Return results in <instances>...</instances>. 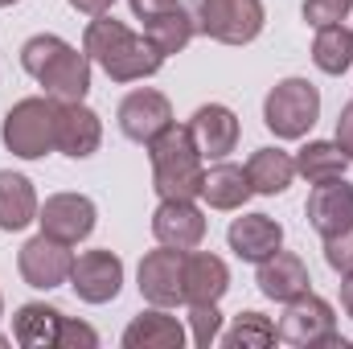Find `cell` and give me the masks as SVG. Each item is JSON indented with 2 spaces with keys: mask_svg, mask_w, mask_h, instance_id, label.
<instances>
[{
  "mask_svg": "<svg viewBox=\"0 0 353 349\" xmlns=\"http://www.w3.org/2000/svg\"><path fill=\"white\" fill-rule=\"evenodd\" d=\"M83 50H87L90 62H99L103 66V74L107 79H115V83H136V79H148V74H157L161 70V62H165V54L148 41V37H140V33H132L123 21H115V17H94L87 25V37H83Z\"/></svg>",
  "mask_w": 353,
  "mask_h": 349,
  "instance_id": "obj_1",
  "label": "cell"
},
{
  "mask_svg": "<svg viewBox=\"0 0 353 349\" xmlns=\"http://www.w3.org/2000/svg\"><path fill=\"white\" fill-rule=\"evenodd\" d=\"M21 66L46 87L50 99H66L79 103L90 90V58L79 54L74 46H66L54 33H37L21 46Z\"/></svg>",
  "mask_w": 353,
  "mask_h": 349,
  "instance_id": "obj_2",
  "label": "cell"
},
{
  "mask_svg": "<svg viewBox=\"0 0 353 349\" xmlns=\"http://www.w3.org/2000/svg\"><path fill=\"white\" fill-rule=\"evenodd\" d=\"M152 185L161 193V201H193L201 197V152L193 144V132L189 128H165L152 144Z\"/></svg>",
  "mask_w": 353,
  "mask_h": 349,
  "instance_id": "obj_3",
  "label": "cell"
},
{
  "mask_svg": "<svg viewBox=\"0 0 353 349\" xmlns=\"http://www.w3.org/2000/svg\"><path fill=\"white\" fill-rule=\"evenodd\" d=\"M321 115V90L308 79H283L263 99V123L279 140H300Z\"/></svg>",
  "mask_w": 353,
  "mask_h": 349,
  "instance_id": "obj_4",
  "label": "cell"
},
{
  "mask_svg": "<svg viewBox=\"0 0 353 349\" xmlns=\"http://www.w3.org/2000/svg\"><path fill=\"white\" fill-rule=\"evenodd\" d=\"M263 0H197L193 4V25L222 41V46H247L263 33Z\"/></svg>",
  "mask_w": 353,
  "mask_h": 349,
  "instance_id": "obj_5",
  "label": "cell"
},
{
  "mask_svg": "<svg viewBox=\"0 0 353 349\" xmlns=\"http://www.w3.org/2000/svg\"><path fill=\"white\" fill-rule=\"evenodd\" d=\"M4 148L21 161H37L54 148V99H21L4 115Z\"/></svg>",
  "mask_w": 353,
  "mask_h": 349,
  "instance_id": "obj_6",
  "label": "cell"
},
{
  "mask_svg": "<svg viewBox=\"0 0 353 349\" xmlns=\"http://www.w3.org/2000/svg\"><path fill=\"white\" fill-rule=\"evenodd\" d=\"M279 341L288 346H300V349H316V346H345V337L337 333V321H333V308L329 300L304 292L296 300H288L279 325H275Z\"/></svg>",
  "mask_w": 353,
  "mask_h": 349,
  "instance_id": "obj_7",
  "label": "cell"
},
{
  "mask_svg": "<svg viewBox=\"0 0 353 349\" xmlns=\"http://www.w3.org/2000/svg\"><path fill=\"white\" fill-rule=\"evenodd\" d=\"M99 144H103V123L87 103L54 99V148L74 161H87L90 152H99Z\"/></svg>",
  "mask_w": 353,
  "mask_h": 349,
  "instance_id": "obj_8",
  "label": "cell"
},
{
  "mask_svg": "<svg viewBox=\"0 0 353 349\" xmlns=\"http://www.w3.org/2000/svg\"><path fill=\"white\" fill-rule=\"evenodd\" d=\"M17 267H21V275H25L29 288L50 292V288H58V283L70 279L74 255H70V243H58V239H50V235H37V239H29V243L21 247Z\"/></svg>",
  "mask_w": 353,
  "mask_h": 349,
  "instance_id": "obj_9",
  "label": "cell"
},
{
  "mask_svg": "<svg viewBox=\"0 0 353 349\" xmlns=\"http://www.w3.org/2000/svg\"><path fill=\"white\" fill-rule=\"evenodd\" d=\"M37 222H41V235L74 247L94 230V201L83 197V193H54L37 210Z\"/></svg>",
  "mask_w": 353,
  "mask_h": 349,
  "instance_id": "obj_10",
  "label": "cell"
},
{
  "mask_svg": "<svg viewBox=\"0 0 353 349\" xmlns=\"http://www.w3.org/2000/svg\"><path fill=\"white\" fill-rule=\"evenodd\" d=\"M70 288L87 304L115 300L119 288H123V263H119V255H111V251H87V255H79L74 267H70Z\"/></svg>",
  "mask_w": 353,
  "mask_h": 349,
  "instance_id": "obj_11",
  "label": "cell"
},
{
  "mask_svg": "<svg viewBox=\"0 0 353 349\" xmlns=\"http://www.w3.org/2000/svg\"><path fill=\"white\" fill-rule=\"evenodd\" d=\"M119 128L128 140L136 144H152L165 128H173V107L161 90H132L123 103H119Z\"/></svg>",
  "mask_w": 353,
  "mask_h": 349,
  "instance_id": "obj_12",
  "label": "cell"
},
{
  "mask_svg": "<svg viewBox=\"0 0 353 349\" xmlns=\"http://www.w3.org/2000/svg\"><path fill=\"white\" fill-rule=\"evenodd\" d=\"M181 267H185V251H176V247L148 251V255L140 259V296H144V300H152L157 308L181 304V300H185Z\"/></svg>",
  "mask_w": 353,
  "mask_h": 349,
  "instance_id": "obj_13",
  "label": "cell"
},
{
  "mask_svg": "<svg viewBox=\"0 0 353 349\" xmlns=\"http://www.w3.org/2000/svg\"><path fill=\"white\" fill-rule=\"evenodd\" d=\"M304 214H308V222H312L325 239H333V235L350 230V226H353V185L345 181V177L321 181V185L308 193Z\"/></svg>",
  "mask_w": 353,
  "mask_h": 349,
  "instance_id": "obj_14",
  "label": "cell"
},
{
  "mask_svg": "<svg viewBox=\"0 0 353 349\" xmlns=\"http://www.w3.org/2000/svg\"><path fill=\"white\" fill-rule=\"evenodd\" d=\"M181 288H185V304H218L230 288V267L218 255L193 247V251H185Z\"/></svg>",
  "mask_w": 353,
  "mask_h": 349,
  "instance_id": "obj_15",
  "label": "cell"
},
{
  "mask_svg": "<svg viewBox=\"0 0 353 349\" xmlns=\"http://www.w3.org/2000/svg\"><path fill=\"white\" fill-rule=\"evenodd\" d=\"M152 235L161 247H176V251H193L205 239V214L193 201H161L152 214Z\"/></svg>",
  "mask_w": 353,
  "mask_h": 349,
  "instance_id": "obj_16",
  "label": "cell"
},
{
  "mask_svg": "<svg viewBox=\"0 0 353 349\" xmlns=\"http://www.w3.org/2000/svg\"><path fill=\"white\" fill-rule=\"evenodd\" d=\"M189 132H193V144H197L201 157L222 161V157L234 152V144H239V115H234L230 107H222V103H205V107L193 111Z\"/></svg>",
  "mask_w": 353,
  "mask_h": 349,
  "instance_id": "obj_17",
  "label": "cell"
},
{
  "mask_svg": "<svg viewBox=\"0 0 353 349\" xmlns=\"http://www.w3.org/2000/svg\"><path fill=\"white\" fill-rule=\"evenodd\" d=\"M226 243H230V251H234L239 259L263 263L283 247V226H279L275 218H267V214H243V218L230 222Z\"/></svg>",
  "mask_w": 353,
  "mask_h": 349,
  "instance_id": "obj_18",
  "label": "cell"
},
{
  "mask_svg": "<svg viewBox=\"0 0 353 349\" xmlns=\"http://www.w3.org/2000/svg\"><path fill=\"white\" fill-rule=\"evenodd\" d=\"M308 267L300 255H292V251H275L271 259L259 263V292H263L267 300H279V304H288V300H296V296H304L308 292Z\"/></svg>",
  "mask_w": 353,
  "mask_h": 349,
  "instance_id": "obj_19",
  "label": "cell"
},
{
  "mask_svg": "<svg viewBox=\"0 0 353 349\" xmlns=\"http://www.w3.org/2000/svg\"><path fill=\"white\" fill-rule=\"evenodd\" d=\"M37 218L33 181L12 169H0V230H25Z\"/></svg>",
  "mask_w": 353,
  "mask_h": 349,
  "instance_id": "obj_20",
  "label": "cell"
},
{
  "mask_svg": "<svg viewBox=\"0 0 353 349\" xmlns=\"http://www.w3.org/2000/svg\"><path fill=\"white\" fill-rule=\"evenodd\" d=\"M123 346L128 349H181L185 346V329H181L176 317L152 308V312L136 317V321L123 329Z\"/></svg>",
  "mask_w": 353,
  "mask_h": 349,
  "instance_id": "obj_21",
  "label": "cell"
},
{
  "mask_svg": "<svg viewBox=\"0 0 353 349\" xmlns=\"http://www.w3.org/2000/svg\"><path fill=\"white\" fill-rule=\"evenodd\" d=\"M62 312L50 304H25L12 321V337L25 349H54L62 341Z\"/></svg>",
  "mask_w": 353,
  "mask_h": 349,
  "instance_id": "obj_22",
  "label": "cell"
},
{
  "mask_svg": "<svg viewBox=\"0 0 353 349\" xmlns=\"http://www.w3.org/2000/svg\"><path fill=\"white\" fill-rule=\"evenodd\" d=\"M251 177L239 165H214L210 173L201 177V197L214 206V210H239L247 197H251Z\"/></svg>",
  "mask_w": 353,
  "mask_h": 349,
  "instance_id": "obj_23",
  "label": "cell"
},
{
  "mask_svg": "<svg viewBox=\"0 0 353 349\" xmlns=\"http://www.w3.org/2000/svg\"><path fill=\"white\" fill-rule=\"evenodd\" d=\"M247 177H251V189L255 193H283L296 177V161L279 148H259L251 161H247Z\"/></svg>",
  "mask_w": 353,
  "mask_h": 349,
  "instance_id": "obj_24",
  "label": "cell"
},
{
  "mask_svg": "<svg viewBox=\"0 0 353 349\" xmlns=\"http://www.w3.org/2000/svg\"><path fill=\"white\" fill-rule=\"evenodd\" d=\"M345 165H350V157H345L341 144H333V140H312V144H304L300 157H296V173L304 177V181H312V185L333 181V177H345Z\"/></svg>",
  "mask_w": 353,
  "mask_h": 349,
  "instance_id": "obj_25",
  "label": "cell"
},
{
  "mask_svg": "<svg viewBox=\"0 0 353 349\" xmlns=\"http://www.w3.org/2000/svg\"><path fill=\"white\" fill-rule=\"evenodd\" d=\"M312 62H316L325 74H345L353 66V29H345V25H325V29H316Z\"/></svg>",
  "mask_w": 353,
  "mask_h": 349,
  "instance_id": "obj_26",
  "label": "cell"
},
{
  "mask_svg": "<svg viewBox=\"0 0 353 349\" xmlns=\"http://www.w3.org/2000/svg\"><path fill=\"white\" fill-rule=\"evenodd\" d=\"M193 17L185 12V8H176V12H169V17H161V21H148L144 25V37L169 58V54H181L185 46H189V37H193Z\"/></svg>",
  "mask_w": 353,
  "mask_h": 349,
  "instance_id": "obj_27",
  "label": "cell"
},
{
  "mask_svg": "<svg viewBox=\"0 0 353 349\" xmlns=\"http://www.w3.org/2000/svg\"><path fill=\"white\" fill-rule=\"evenodd\" d=\"M275 341H279V333H275V325L267 321L263 312H239L234 325L222 337L226 349H267V346H275Z\"/></svg>",
  "mask_w": 353,
  "mask_h": 349,
  "instance_id": "obj_28",
  "label": "cell"
},
{
  "mask_svg": "<svg viewBox=\"0 0 353 349\" xmlns=\"http://www.w3.org/2000/svg\"><path fill=\"white\" fill-rule=\"evenodd\" d=\"M189 329H193V346L210 349L222 333V312L218 304H189Z\"/></svg>",
  "mask_w": 353,
  "mask_h": 349,
  "instance_id": "obj_29",
  "label": "cell"
},
{
  "mask_svg": "<svg viewBox=\"0 0 353 349\" xmlns=\"http://www.w3.org/2000/svg\"><path fill=\"white\" fill-rule=\"evenodd\" d=\"M353 0H304V21L312 29H325V25H341L345 12H350Z\"/></svg>",
  "mask_w": 353,
  "mask_h": 349,
  "instance_id": "obj_30",
  "label": "cell"
},
{
  "mask_svg": "<svg viewBox=\"0 0 353 349\" xmlns=\"http://www.w3.org/2000/svg\"><path fill=\"white\" fill-rule=\"evenodd\" d=\"M325 263L333 271H341V275L353 271V226L341 230V235H333V239H325Z\"/></svg>",
  "mask_w": 353,
  "mask_h": 349,
  "instance_id": "obj_31",
  "label": "cell"
},
{
  "mask_svg": "<svg viewBox=\"0 0 353 349\" xmlns=\"http://www.w3.org/2000/svg\"><path fill=\"white\" fill-rule=\"evenodd\" d=\"M62 349H94L99 346V333L90 329V325H83V321H62V341H58Z\"/></svg>",
  "mask_w": 353,
  "mask_h": 349,
  "instance_id": "obj_32",
  "label": "cell"
},
{
  "mask_svg": "<svg viewBox=\"0 0 353 349\" xmlns=\"http://www.w3.org/2000/svg\"><path fill=\"white\" fill-rule=\"evenodd\" d=\"M176 8H185L181 0H132V12L148 25V21H161V17H169Z\"/></svg>",
  "mask_w": 353,
  "mask_h": 349,
  "instance_id": "obj_33",
  "label": "cell"
},
{
  "mask_svg": "<svg viewBox=\"0 0 353 349\" xmlns=\"http://www.w3.org/2000/svg\"><path fill=\"white\" fill-rule=\"evenodd\" d=\"M337 144H341V152L353 161V103H345L341 115H337Z\"/></svg>",
  "mask_w": 353,
  "mask_h": 349,
  "instance_id": "obj_34",
  "label": "cell"
},
{
  "mask_svg": "<svg viewBox=\"0 0 353 349\" xmlns=\"http://www.w3.org/2000/svg\"><path fill=\"white\" fill-rule=\"evenodd\" d=\"M111 4H115V0H70V8H79V12H87V17H103Z\"/></svg>",
  "mask_w": 353,
  "mask_h": 349,
  "instance_id": "obj_35",
  "label": "cell"
},
{
  "mask_svg": "<svg viewBox=\"0 0 353 349\" xmlns=\"http://www.w3.org/2000/svg\"><path fill=\"white\" fill-rule=\"evenodd\" d=\"M341 308H345V312L353 317V271L345 275V279H341Z\"/></svg>",
  "mask_w": 353,
  "mask_h": 349,
  "instance_id": "obj_36",
  "label": "cell"
},
{
  "mask_svg": "<svg viewBox=\"0 0 353 349\" xmlns=\"http://www.w3.org/2000/svg\"><path fill=\"white\" fill-rule=\"evenodd\" d=\"M8 4H17V0H0V8H8Z\"/></svg>",
  "mask_w": 353,
  "mask_h": 349,
  "instance_id": "obj_37",
  "label": "cell"
},
{
  "mask_svg": "<svg viewBox=\"0 0 353 349\" xmlns=\"http://www.w3.org/2000/svg\"><path fill=\"white\" fill-rule=\"evenodd\" d=\"M4 346H8V341H4V337H0V349H4Z\"/></svg>",
  "mask_w": 353,
  "mask_h": 349,
  "instance_id": "obj_38",
  "label": "cell"
}]
</instances>
